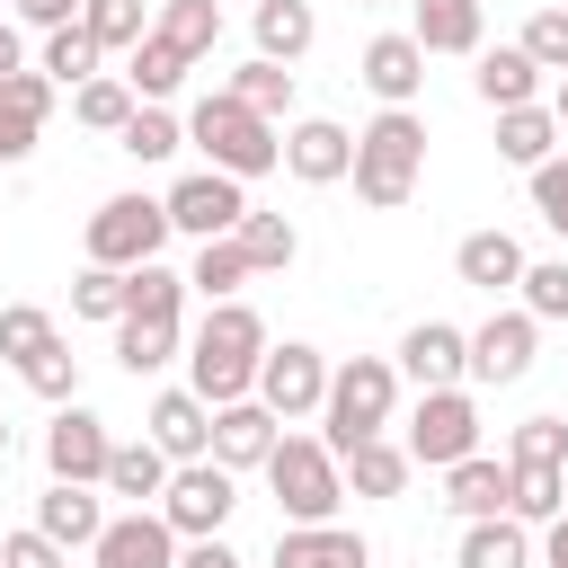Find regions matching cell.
Returning <instances> with one entry per match:
<instances>
[{
	"label": "cell",
	"mask_w": 568,
	"mask_h": 568,
	"mask_svg": "<svg viewBox=\"0 0 568 568\" xmlns=\"http://www.w3.org/2000/svg\"><path fill=\"white\" fill-rule=\"evenodd\" d=\"M257 364H266V320L248 302H213L195 346H186V390L204 408H231V399H257Z\"/></svg>",
	"instance_id": "cell-1"
},
{
	"label": "cell",
	"mask_w": 568,
	"mask_h": 568,
	"mask_svg": "<svg viewBox=\"0 0 568 568\" xmlns=\"http://www.w3.org/2000/svg\"><path fill=\"white\" fill-rule=\"evenodd\" d=\"M417 178H426V124H417V106H382L355 133V195L373 213H399L417 195Z\"/></svg>",
	"instance_id": "cell-2"
},
{
	"label": "cell",
	"mask_w": 568,
	"mask_h": 568,
	"mask_svg": "<svg viewBox=\"0 0 568 568\" xmlns=\"http://www.w3.org/2000/svg\"><path fill=\"white\" fill-rule=\"evenodd\" d=\"M390 408H399V364L355 355V364H337V373H328V399H320V444L346 462L355 444H373V435L390 426Z\"/></svg>",
	"instance_id": "cell-3"
},
{
	"label": "cell",
	"mask_w": 568,
	"mask_h": 568,
	"mask_svg": "<svg viewBox=\"0 0 568 568\" xmlns=\"http://www.w3.org/2000/svg\"><path fill=\"white\" fill-rule=\"evenodd\" d=\"M186 142H204V160L222 169V178H266L275 160H284V133L257 115V106H240L231 89H213V98H195V115H186Z\"/></svg>",
	"instance_id": "cell-4"
},
{
	"label": "cell",
	"mask_w": 568,
	"mask_h": 568,
	"mask_svg": "<svg viewBox=\"0 0 568 568\" xmlns=\"http://www.w3.org/2000/svg\"><path fill=\"white\" fill-rule=\"evenodd\" d=\"M266 488H275V506L293 524H337V506H346V470H337V453L320 435H284L266 453Z\"/></svg>",
	"instance_id": "cell-5"
},
{
	"label": "cell",
	"mask_w": 568,
	"mask_h": 568,
	"mask_svg": "<svg viewBox=\"0 0 568 568\" xmlns=\"http://www.w3.org/2000/svg\"><path fill=\"white\" fill-rule=\"evenodd\" d=\"M160 240H169V195H106L89 213V266H160Z\"/></svg>",
	"instance_id": "cell-6"
},
{
	"label": "cell",
	"mask_w": 568,
	"mask_h": 568,
	"mask_svg": "<svg viewBox=\"0 0 568 568\" xmlns=\"http://www.w3.org/2000/svg\"><path fill=\"white\" fill-rule=\"evenodd\" d=\"M231 506H240V470H222V462H178V479L160 497V515H169L178 541H213L231 524Z\"/></svg>",
	"instance_id": "cell-7"
},
{
	"label": "cell",
	"mask_w": 568,
	"mask_h": 568,
	"mask_svg": "<svg viewBox=\"0 0 568 568\" xmlns=\"http://www.w3.org/2000/svg\"><path fill=\"white\" fill-rule=\"evenodd\" d=\"M479 453V408L470 390H417V417H408V462L426 470H453Z\"/></svg>",
	"instance_id": "cell-8"
},
{
	"label": "cell",
	"mask_w": 568,
	"mask_h": 568,
	"mask_svg": "<svg viewBox=\"0 0 568 568\" xmlns=\"http://www.w3.org/2000/svg\"><path fill=\"white\" fill-rule=\"evenodd\" d=\"M106 462H115V435H106V417L98 408H53V426H44V470L53 479H71V488H106Z\"/></svg>",
	"instance_id": "cell-9"
},
{
	"label": "cell",
	"mask_w": 568,
	"mask_h": 568,
	"mask_svg": "<svg viewBox=\"0 0 568 568\" xmlns=\"http://www.w3.org/2000/svg\"><path fill=\"white\" fill-rule=\"evenodd\" d=\"M248 222V195H240V178H222V169H195V178H178L169 186V231H186L195 248L204 240H231Z\"/></svg>",
	"instance_id": "cell-10"
},
{
	"label": "cell",
	"mask_w": 568,
	"mask_h": 568,
	"mask_svg": "<svg viewBox=\"0 0 568 568\" xmlns=\"http://www.w3.org/2000/svg\"><path fill=\"white\" fill-rule=\"evenodd\" d=\"M257 399H266L275 417H320V399H328V355L302 346V337L266 346V364H257Z\"/></svg>",
	"instance_id": "cell-11"
},
{
	"label": "cell",
	"mask_w": 568,
	"mask_h": 568,
	"mask_svg": "<svg viewBox=\"0 0 568 568\" xmlns=\"http://www.w3.org/2000/svg\"><path fill=\"white\" fill-rule=\"evenodd\" d=\"M532 337H541V320H532L524 302L497 311V320H479V328H470V382H488V390L524 382V373H532Z\"/></svg>",
	"instance_id": "cell-12"
},
{
	"label": "cell",
	"mask_w": 568,
	"mask_h": 568,
	"mask_svg": "<svg viewBox=\"0 0 568 568\" xmlns=\"http://www.w3.org/2000/svg\"><path fill=\"white\" fill-rule=\"evenodd\" d=\"M399 373H408L417 390H462V382H470V328L417 320V328L399 337Z\"/></svg>",
	"instance_id": "cell-13"
},
{
	"label": "cell",
	"mask_w": 568,
	"mask_h": 568,
	"mask_svg": "<svg viewBox=\"0 0 568 568\" xmlns=\"http://www.w3.org/2000/svg\"><path fill=\"white\" fill-rule=\"evenodd\" d=\"M89 568H178V532L160 506H133V515H106Z\"/></svg>",
	"instance_id": "cell-14"
},
{
	"label": "cell",
	"mask_w": 568,
	"mask_h": 568,
	"mask_svg": "<svg viewBox=\"0 0 568 568\" xmlns=\"http://www.w3.org/2000/svg\"><path fill=\"white\" fill-rule=\"evenodd\" d=\"M275 444H284V417H275L266 399H231V408H213V462H222V470H266Z\"/></svg>",
	"instance_id": "cell-15"
},
{
	"label": "cell",
	"mask_w": 568,
	"mask_h": 568,
	"mask_svg": "<svg viewBox=\"0 0 568 568\" xmlns=\"http://www.w3.org/2000/svg\"><path fill=\"white\" fill-rule=\"evenodd\" d=\"M284 169H293L302 186H337V178H355V133L328 124V115H302V124L284 133Z\"/></svg>",
	"instance_id": "cell-16"
},
{
	"label": "cell",
	"mask_w": 568,
	"mask_h": 568,
	"mask_svg": "<svg viewBox=\"0 0 568 568\" xmlns=\"http://www.w3.org/2000/svg\"><path fill=\"white\" fill-rule=\"evenodd\" d=\"M382 106H417V89H426V44L399 27V36H373L364 44V71H355Z\"/></svg>",
	"instance_id": "cell-17"
},
{
	"label": "cell",
	"mask_w": 568,
	"mask_h": 568,
	"mask_svg": "<svg viewBox=\"0 0 568 568\" xmlns=\"http://www.w3.org/2000/svg\"><path fill=\"white\" fill-rule=\"evenodd\" d=\"M142 426H151V444H160L169 462H213V408H204L195 390H160Z\"/></svg>",
	"instance_id": "cell-18"
},
{
	"label": "cell",
	"mask_w": 568,
	"mask_h": 568,
	"mask_svg": "<svg viewBox=\"0 0 568 568\" xmlns=\"http://www.w3.org/2000/svg\"><path fill=\"white\" fill-rule=\"evenodd\" d=\"M44 115H53V80H44V71H18V80H0V169H18V160L36 151Z\"/></svg>",
	"instance_id": "cell-19"
},
{
	"label": "cell",
	"mask_w": 568,
	"mask_h": 568,
	"mask_svg": "<svg viewBox=\"0 0 568 568\" xmlns=\"http://www.w3.org/2000/svg\"><path fill=\"white\" fill-rule=\"evenodd\" d=\"M444 506H453L462 524H488V515H506V506H515V470H506V462H488V453H470V462H453V470H444Z\"/></svg>",
	"instance_id": "cell-20"
},
{
	"label": "cell",
	"mask_w": 568,
	"mask_h": 568,
	"mask_svg": "<svg viewBox=\"0 0 568 568\" xmlns=\"http://www.w3.org/2000/svg\"><path fill=\"white\" fill-rule=\"evenodd\" d=\"M36 532H44V541H62V550H98V532H106V506H98V488H71V479H53V488L36 497Z\"/></svg>",
	"instance_id": "cell-21"
},
{
	"label": "cell",
	"mask_w": 568,
	"mask_h": 568,
	"mask_svg": "<svg viewBox=\"0 0 568 568\" xmlns=\"http://www.w3.org/2000/svg\"><path fill=\"white\" fill-rule=\"evenodd\" d=\"M275 568H373V550L346 524H284L275 532Z\"/></svg>",
	"instance_id": "cell-22"
},
{
	"label": "cell",
	"mask_w": 568,
	"mask_h": 568,
	"mask_svg": "<svg viewBox=\"0 0 568 568\" xmlns=\"http://www.w3.org/2000/svg\"><path fill=\"white\" fill-rule=\"evenodd\" d=\"M470 89H479L497 115H506V106H541V62H532L524 44H497V53H479Z\"/></svg>",
	"instance_id": "cell-23"
},
{
	"label": "cell",
	"mask_w": 568,
	"mask_h": 568,
	"mask_svg": "<svg viewBox=\"0 0 568 568\" xmlns=\"http://www.w3.org/2000/svg\"><path fill=\"white\" fill-rule=\"evenodd\" d=\"M524 266H532V257H524L506 231H470V240L453 248V275H462V284H479V293H506V284H524Z\"/></svg>",
	"instance_id": "cell-24"
},
{
	"label": "cell",
	"mask_w": 568,
	"mask_h": 568,
	"mask_svg": "<svg viewBox=\"0 0 568 568\" xmlns=\"http://www.w3.org/2000/svg\"><path fill=\"white\" fill-rule=\"evenodd\" d=\"M169 479H178V462H169L151 435H142V444H115V462H106V497H133V506H160Z\"/></svg>",
	"instance_id": "cell-25"
},
{
	"label": "cell",
	"mask_w": 568,
	"mask_h": 568,
	"mask_svg": "<svg viewBox=\"0 0 568 568\" xmlns=\"http://www.w3.org/2000/svg\"><path fill=\"white\" fill-rule=\"evenodd\" d=\"M311 36H320V18H311V0H257V53L266 62H302L311 53Z\"/></svg>",
	"instance_id": "cell-26"
},
{
	"label": "cell",
	"mask_w": 568,
	"mask_h": 568,
	"mask_svg": "<svg viewBox=\"0 0 568 568\" xmlns=\"http://www.w3.org/2000/svg\"><path fill=\"white\" fill-rule=\"evenodd\" d=\"M462 568H532V524H515V515L462 524Z\"/></svg>",
	"instance_id": "cell-27"
},
{
	"label": "cell",
	"mask_w": 568,
	"mask_h": 568,
	"mask_svg": "<svg viewBox=\"0 0 568 568\" xmlns=\"http://www.w3.org/2000/svg\"><path fill=\"white\" fill-rule=\"evenodd\" d=\"M417 9V44L426 53H479V0H408Z\"/></svg>",
	"instance_id": "cell-28"
},
{
	"label": "cell",
	"mask_w": 568,
	"mask_h": 568,
	"mask_svg": "<svg viewBox=\"0 0 568 568\" xmlns=\"http://www.w3.org/2000/svg\"><path fill=\"white\" fill-rule=\"evenodd\" d=\"M550 142H559V115H550V106H506V115H497V160H515L524 178L550 160Z\"/></svg>",
	"instance_id": "cell-29"
},
{
	"label": "cell",
	"mask_w": 568,
	"mask_h": 568,
	"mask_svg": "<svg viewBox=\"0 0 568 568\" xmlns=\"http://www.w3.org/2000/svg\"><path fill=\"white\" fill-rule=\"evenodd\" d=\"M337 470L355 479V497H399L417 462H408V444H390V435H373V444H355V453H346Z\"/></svg>",
	"instance_id": "cell-30"
},
{
	"label": "cell",
	"mask_w": 568,
	"mask_h": 568,
	"mask_svg": "<svg viewBox=\"0 0 568 568\" xmlns=\"http://www.w3.org/2000/svg\"><path fill=\"white\" fill-rule=\"evenodd\" d=\"M186 71H195V62H186V53L169 44V36H142V44H133V62H124V89H133L142 106H160V98H169V89H178Z\"/></svg>",
	"instance_id": "cell-31"
},
{
	"label": "cell",
	"mask_w": 568,
	"mask_h": 568,
	"mask_svg": "<svg viewBox=\"0 0 568 568\" xmlns=\"http://www.w3.org/2000/svg\"><path fill=\"white\" fill-rule=\"evenodd\" d=\"M231 240H240V257H248V275H284V266L302 257V231H293L284 213H248V222H240Z\"/></svg>",
	"instance_id": "cell-32"
},
{
	"label": "cell",
	"mask_w": 568,
	"mask_h": 568,
	"mask_svg": "<svg viewBox=\"0 0 568 568\" xmlns=\"http://www.w3.org/2000/svg\"><path fill=\"white\" fill-rule=\"evenodd\" d=\"M151 36H169V44L186 53V62H204V53L222 44V9H213V0H160Z\"/></svg>",
	"instance_id": "cell-33"
},
{
	"label": "cell",
	"mask_w": 568,
	"mask_h": 568,
	"mask_svg": "<svg viewBox=\"0 0 568 568\" xmlns=\"http://www.w3.org/2000/svg\"><path fill=\"white\" fill-rule=\"evenodd\" d=\"M133 106H142V98L124 89V71H98V80H80V89H71V115H80L89 133H124V124H133Z\"/></svg>",
	"instance_id": "cell-34"
},
{
	"label": "cell",
	"mask_w": 568,
	"mask_h": 568,
	"mask_svg": "<svg viewBox=\"0 0 568 568\" xmlns=\"http://www.w3.org/2000/svg\"><path fill=\"white\" fill-rule=\"evenodd\" d=\"M240 284H248L240 240H204V248H195V266H186V293H204V302H240Z\"/></svg>",
	"instance_id": "cell-35"
},
{
	"label": "cell",
	"mask_w": 568,
	"mask_h": 568,
	"mask_svg": "<svg viewBox=\"0 0 568 568\" xmlns=\"http://www.w3.org/2000/svg\"><path fill=\"white\" fill-rule=\"evenodd\" d=\"M178 355V320H115V364L142 382V373H160Z\"/></svg>",
	"instance_id": "cell-36"
},
{
	"label": "cell",
	"mask_w": 568,
	"mask_h": 568,
	"mask_svg": "<svg viewBox=\"0 0 568 568\" xmlns=\"http://www.w3.org/2000/svg\"><path fill=\"white\" fill-rule=\"evenodd\" d=\"M178 302H186L178 266H133L124 275V320H178Z\"/></svg>",
	"instance_id": "cell-37"
},
{
	"label": "cell",
	"mask_w": 568,
	"mask_h": 568,
	"mask_svg": "<svg viewBox=\"0 0 568 568\" xmlns=\"http://www.w3.org/2000/svg\"><path fill=\"white\" fill-rule=\"evenodd\" d=\"M80 27L98 36V53H133V44L151 36V9H142V0H89Z\"/></svg>",
	"instance_id": "cell-38"
},
{
	"label": "cell",
	"mask_w": 568,
	"mask_h": 568,
	"mask_svg": "<svg viewBox=\"0 0 568 568\" xmlns=\"http://www.w3.org/2000/svg\"><path fill=\"white\" fill-rule=\"evenodd\" d=\"M44 80H53V89L98 80V36H89V27H53V36H44Z\"/></svg>",
	"instance_id": "cell-39"
},
{
	"label": "cell",
	"mask_w": 568,
	"mask_h": 568,
	"mask_svg": "<svg viewBox=\"0 0 568 568\" xmlns=\"http://www.w3.org/2000/svg\"><path fill=\"white\" fill-rule=\"evenodd\" d=\"M231 98H240V106H257V115H266V124H275V115H284V106H293V71H284V62H266V53H257V62H240V71H231Z\"/></svg>",
	"instance_id": "cell-40"
},
{
	"label": "cell",
	"mask_w": 568,
	"mask_h": 568,
	"mask_svg": "<svg viewBox=\"0 0 568 568\" xmlns=\"http://www.w3.org/2000/svg\"><path fill=\"white\" fill-rule=\"evenodd\" d=\"M515 470V462H506ZM515 524H559L568 515V470H515V506H506Z\"/></svg>",
	"instance_id": "cell-41"
},
{
	"label": "cell",
	"mask_w": 568,
	"mask_h": 568,
	"mask_svg": "<svg viewBox=\"0 0 568 568\" xmlns=\"http://www.w3.org/2000/svg\"><path fill=\"white\" fill-rule=\"evenodd\" d=\"M506 462H515V470H568V426H559V417H524V426L506 435Z\"/></svg>",
	"instance_id": "cell-42"
},
{
	"label": "cell",
	"mask_w": 568,
	"mask_h": 568,
	"mask_svg": "<svg viewBox=\"0 0 568 568\" xmlns=\"http://www.w3.org/2000/svg\"><path fill=\"white\" fill-rule=\"evenodd\" d=\"M115 142H124V151H133V160H142V169H151V160H169V151H178V142H186V124H178V115H169V106H133V124H124V133H115Z\"/></svg>",
	"instance_id": "cell-43"
},
{
	"label": "cell",
	"mask_w": 568,
	"mask_h": 568,
	"mask_svg": "<svg viewBox=\"0 0 568 568\" xmlns=\"http://www.w3.org/2000/svg\"><path fill=\"white\" fill-rule=\"evenodd\" d=\"M18 373H27V390H36V399H53V408H71V399H80V355H71L62 337H53L36 364H18Z\"/></svg>",
	"instance_id": "cell-44"
},
{
	"label": "cell",
	"mask_w": 568,
	"mask_h": 568,
	"mask_svg": "<svg viewBox=\"0 0 568 568\" xmlns=\"http://www.w3.org/2000/svg\"><path fill=\"white\" fill-rule=\"evenodd\" d=\"M44 346H53V311H36V302H9V311H0V355H9V364H36Z\"/></svg>",
	"instance_id": "cell-45"
},
{
	"label": "cell",
	"mask_w": 568,
	"mask_h": 568,
	"mask_svg": "<svg viewBox=\"0 0 568 568\" xmlns=\"http://www.w3.org/2000/svg\"><path fill=\"white\" fill-rule=\"evenodd\" d=\"M71 311L80 320H124V275L115 266H80L71 275Z\"/></svg>",
	"instance_id": "cell-46"
},
{
	"label": "cell",
	"mask_w": 568,
	"mask_h": 568,
	"mask_svg": "<svg viewBox=\"0 0 568 568\" xmlns=\"http://www.w3.org/2000/svg\"><path fill=\"white\" fill-rule=\"evenodd\" d=\"M524 311L532 320H568V257H541V266H524Z\"/></svg>",
	"instance_id": "cell-47"
},
{
	"label": "cell",
	"mask_w": 568,
	"mask_h": 568,
	"mask_svg": "<svg viewBox=\"0 0 568 568\" xmlns=\"http://www.w3.org/2000/svg\"><path fill=\"white\" fill-rule=\"evenodd\" d=\"M524 53L568 80V9H532V18H524Z\"/></svg>",
	"instance_id": "cell-48"
},
{
	"label": "cell",
	"mask_w": 568,
	"mask_h": 568,
	"mask_svg": "<svg viewBox=\"0 0 568 568\" xmlns=\"http://www.w3.org/2000/svg\"><path fill=\"white\" fill-rule=\"evenodd\" d=\"M532 213H541V222H550V231L568 240V160H559V151H550V160L532 169Z\"/></svg>",
	"instance_id": "cell-49"
},
{
	"label": "cell",
	"mask_w": 568,
	"mask_h": 568,
	"mask_svg": "<svg viewBox=\"0 0 568 568\" xmlns=\"http://www.w3.org/2000/svg\"><path fill=\"white\" fill-rule=\"evenodd\" d=\"M0 568H71V550H62V541H44V532L27 524V532H9V541H0Z\"/></svg>",
	"instance_id": "cell-50"
},
{
	"label": "cell",
	"mask_w": 568,
	"mask_h": 568,
	"mask_svg": "<svg viewBox=\"0 0 568 568\" xmlns=\"http://www.w3.org/2000/svg\"><path fill=\"white\" fill-rule=\"evenodd\" d=\"M80 9H89V0H18V18L44 27V36H53V27H80Z\"/></svg>",
	"instance_id": "cell-51"
},
{
	"label": "cell",
	"mask_w": 568,
	"mask_h": 568,
	"mask_svg": "<svg viewBox=\"0 0 568 568\" xmlns=\"http://www.w3.org/2000/svg\"><path fill=\"white\" fill-rule=\"evenodd\" d=\"M178 568H240V550L213 532V541H186V550H178Z\"/></svg>",
	"instance_id": "cell-52"
},
{
	"label": "cell",
	"mask_w": 568,
	"mask_h": 568,
	"mask_svg": "<svg viewBox=\"0 0 568 568\" xmlns=\"http://www.w3.org/2000/svg\"><path fill=\"white\" fill-rule=\"evenodd\" d=\"M18 71H27V53H18V27L0 18V80H18Z\"/></svg>",
	"instance_id": "cell-53"
},
{
	"label": "cell",
	"mask_w": 568,
	"mask_h": 568,
	"mask_svg": "<svg viewBox=\"0 0 568 568\" xmlns=\"http://www.w3.org/2000/svg\"><path fill=\"white\" fill-rule=\"evenodd\" d=\"M541 559H550V568H568V515H559V524H541Z\"/></svg>",
	"instance_id": "cell-54"
},
{
	"label": "cell",
	"mask_w": 568,
	"mask_h": 568,
	"mask_svg": "<svg viewBox=\"0 0 568 568\" xmlns=\"http://www.w3.org/2000/svg\"><path fill=\"white\" fill-rule=\"evenodd\" d=\"M550 115H559V124H568V80H559V89H550Z\"/></svg>",
	"instance_id": "cell-55"
},
{
	"label": "cell",
	"mask_w": 568,
	"mask_h": 568,
	"mask_svg": "<svg viewBox=\"0 0 568 568\" xmlns=\"http://www.w3.org/2000/svg\"><path fill=\"white\" fill-rule=\"evenodd\" d=\"M0 462H9V417H0Z\"/></svg>",
	"instance_id": "cell-56"
}]
</instances>
